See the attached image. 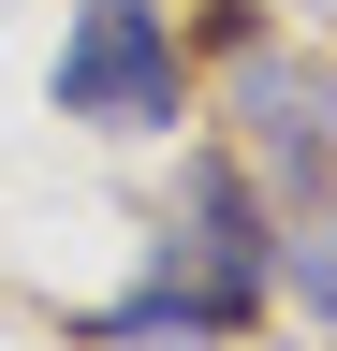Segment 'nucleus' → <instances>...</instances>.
Returning a JSON list of instances; mask_svg holds the SVG:
<instances>
[{
  "label": "nucleus",
  "instance_id": "f257e3e1",
  "mask_svg": "<svg viewBox=\"0 0 337 351\" xmlns=\"http://www.w3.org/2000/svg\"><path fill=\"white\" fill-rule=\"evenodd\" d=\"M147 263H161V278H191L235 337L279 307V191L249 176V147H191V161H176V205H161Z\"/></svg>",
  "mask_w": 337,
  "mask_h": 351
},
{
  "label": "nucleus",
  "instance_id": "f03ea898",
  "mask_svg": "<svg viewBox=\"0 0 337 351\" xmlns=\"http://www.w3.org/2000/svg\"><path fill=\"white\" fill-rule=\"evenodd\" d=\"M59 117L89 132H176L191 117V44L161 0H73L59 29Z\"/></svg>",
  "mask_w": 337,
  "mask_h": 351
},
{
  "label": "nucleus",
  "instance_id": "7ed1b4c3",
  "mask_svg": "<svg viewBox=\"0 0 337 351\" xmlns=\"http://www.w3.org/2000/svg\"><path fill=\"white\" fill-rule=\"evenodd\" d=\"M235 147L279 205L337 191V59H293V44H235Z\"/></svg>",
  "mask_w": 337,
  "mask_h": 351
},
{
  "label": "nucleus",
  "instance_id": "20e7f679",
  "mask_svg": "<svg viewBox=\"0 0 337 351\" xmlns=\"http://www.w3.org/2000/svg\"><path fill=\"white\" fill-rule=\"evenodd\" d=\"M279 278H293V307L337 337V191H308V205H279Z\"/></svg>",
  "mask_w": 337,
  "mask_h": 351
}]
</instances>
